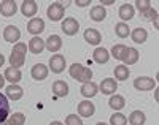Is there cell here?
I'll use <instances>...</instances> for the list:
<instances>
[{
	"mask_svg": "<svg viewBox=\"0 0 159 125\" xmlns=\"http://www.w3.org/2000/svg\"><path fill=\"white\" fill-rule=\"evenodd\" d=\"M134 87L137 90H153L156 89V81L148 76H140L134 81Z\"/></svg>",
	"mask_w": 159,
	"mask_h": 125,
	"instance_id": "3957f363",
	"label": "cell"
},
{
	"mask_svg": "<svg viewBox=\"0 0 159 125\" xmlns=\"http://www.w3.org/2000/svg\"><path fill=\"white\" fill-rule=\"evenodd\" d=\"M18 11V5L15 0H3L2 3H0V15L5 16V18H11L15 16Z\"/></svg>",
	"mask_w": 159,
	"mask_h": 125,
	"instance_id": "8992f818",
	"label": "cell"
},
{
	"mask_svg": "<svg viewBox=\"0 0 159 125\" xmlns=\"http://www.w3.org/2000/svg\"><path fill=\"white\" fill-rule=\"evenodd\" d=\"M3 38L8 43H16V41L21 38V32L16 25H7L3 30Z\"/></svg>",
	"mask_w": 159,
	"mask_h": 125,
	"instance_id": "7c38bea8",
	"label": "cell"
},
{
	"mask_svg": "<svg viewBox=\"0 0 159 125\" xmlns=\"http://www.w3.org/2000/svg\"><path fill=\"white\" fill-rule=\"evenodd\" d=\"M22 95H24V90H22V87L18 86V84H10V86L5 89V97H7L8 100H13V101L21 100Z\"/></svg>",
	"mask_w": 159,
	"mask_h": 125,
	"instance_id": "9c48e42d",
	"label": "cell"
},
{
	"mask_svg": "<svg viewBox=\"0 0 159 125\" xmlns=\"http://www.w3.org/2000/svg\"><path fill=\"white\" fill-rule=\"evenodd\" d=\"M113 75H115V79L116 81H126L129 78L130 71H129V68L126 65H118V67H115Z\"/></svg>",
	"mask_w": 159,
	"mask_h": 125,
	"instance_id": "f546056e",
	"label": "cell"
},
{
	"mask_svg": "<svg viewBox=\"0 0 159 125\" xmlns=\"http://www.w3.org/2000/svg\"><path fill=\"white\" fill-rule=\"evenodd\" d=\"M94 113H96V106H94L92 101H89V100L80 101V105H78V114L80 116L91 117V116H94Z\"/></svg>",
	"mask_w": 159,
	"mask_h": 125,
	"instance_id": "8fae6325",
	"label": "cell"
},
{
	"mask_svg": "<svg viewBox=\"0 0 159 125\" xmlns=\"http://www.w3.org/2000/svg\"><path fill=\"white\" fill-rule=\"evenodd\" d=\"M3 63H5V55H3V54H0V67H2Z\"/></svg>",
	"mask_w": 159,
	"mask_h": 125,
	"instance_id": "ab89813d",
	"label": "cell"
},
{
	"mask_svg": "<svg viewBox=\"0 0 159 125\" xmlns=\"http://www.w3.org/2000/svg\"><path fill=\"white\" fill-rule=\"evenodd\" d=\"M61 48H62V38L57 35H49L45 43V49H48L49 52H57Z\"/></svg>",
	"mask_w": 159,
	"mask_h": 125,
	"instance_id": "e0dca14e",
	"label": "cell"
},
{
	"mask_svg": "<svg viewBox=\"0 0 159 125\" xmlns=\"http://www.w3.org/2000/svg\"><path fill=\"white\" fill-rule=\"evenodd\" d=\"M126 49H127V46H124V45H115L113 49H111V55L118 60H123L124 54H126Z\"/></svg>",
	"mask_w": 159,
	"mask_h": 125,
	"instance_id": "1f68e13d",
	"label": "cell"
},
{
	"mask_svg": "<svg viewBox=\"0 0 159 125\" xmlns=\"http://www.w3.org/2000/svg\"><path fill=\"white\" fill-rule=\"evenodd\" d=\"M45 30V22H43V19H40V18H32L30 21H29V24H27V32L30 33V35H40Z\"/></svg>",
	"mask_w": 159,
	"mask_h": 125,
	"instance_id": "30bf717a",
	"label": "cell"
},
{
	"mask_svg": "<svg viewBox=\"0 0 159 125\" xmlns=\"http://www.w3.org/2000/svg\"><path fill=\"white\" fill-rule=\"evenodd\" d=\"M89 3H91V0H78L76 6H88Z\"/></svg>",
	"mask_w": 159,
	"mask_h": 125,
	"instance_id": "8d00e7d4",
	"label": "cell"
},
{
	"mask_svg": "<svg viewBox=\"0 0 159 125\" xmlns=\"http://www.w3.org/2000/svg\"><path fill=\"white\" fill-rule=\"evenodd\" d=\"M99 92V86L96 84V82H84V84L81 86V95L84 97V98H92V97H96Z\"/></svg>",
	"mask_w": 159,
	"mask_h": 125,
	"instance_id": "d6986e66",
	"label": "cell"
},
{
	"mask_svg": "<svg viewBox=\"0 0 159 125\" xmlns=\"http://www.w3.org/2000/svg\"><path fill=\"white\" fill-rule=\"evenodd\" d=\"M83 37H84V40H86V43H89V45H92V46L100 45V41H102V35H100V32L96 30V29H86Z\"/></svg>",
	"mask_w": 159,
	"mask_h": 125,
	"instance_id": "9a60e30c",
	"label": "cell"
},
{
	"mask_svg": "<svg viewBox=\"0 0 159 125\" xmlns=\"http://www.w3.org/2000/svg\"><path fill=\"white\" fill-rule=\"evenodd\" d=\"M37 10H38V6H37L35 0H25V2H22V5H21V13L25 18H34Z\"/></svg>",
	"mask_w": 159,
	"mask_h": 125,
	"instance_id": "ac0fdd59",
	"label": "cell"
},
{
	"mask_svg": "<svg viewBox=\"0 0 159 125\" xmlns=\"http://www.w3.org/2000/svg\"><path fill=\"white\" fill-rule=\"evenodd\" d=\"M3 86H5V78H3L2 75H0V89H2Z\"/></svg>",
	"mask_w": 159,
	"mask_h": 125,
	"instance_id": "f35d334b",
	"label": "cell"
},
{
	"mask_svg": "<svg viewBox=\"0 0 159 125\" xmlns=\"http://www.w3.org/2000/svg\"><path fill=\"white\" fill-rule=\"evenodd\" d=\"M3 75H5L3 76L5 81H8L10 84H16V82H19L22 79V73L19 71V68H15V67H8Z\"/></svg>",
	"mask_w": 159,
	"mask_h": 125,
	"instance_id": "5bb4252c",
	"label": "cell"
},
{
	"mask_svg": "<svg viewBox=\"0 0 159 125\" xmlns=\"http://www.w3.org/2000/svg\"><path fill=\"white\" fill-rule=\"evenodd\" d=\"M25 52H27V46L25 43H16L13 48V52L10 55V63L15 68H21L25 63Z\"/></svg>",
	"mask_w": 159,
	"mask_h": 125,
	"instance_id": "6da1fadb",
	"label": "cell"
},
{
	"mask_svg": "<svg viewBox=\"0 0 159 125\" xmlns=\"http://www.w3.org/2000/svg\"><path fill=\"white\" fill-rule=\"evenodd\" d=\"M92 59H94V62H97V63H107L108 59H110V52L105 48H96L94 54H92Z\"/></svg>",
	"mask_w": 159,
	"mask_h": 125,
	"instance_id": "7402d4cb",
	"label": "cell"
},
{
	"mask_svg": "<svg viewBox=\"0 0 159 125\" xmlns=\"http://www.w3.org/2000/svg\"><path fill=\"white\" fill-rule=\"evenodd\" d=\"M70 76L75 79V81H80V82H89L91 78H92V71H91V68H86L83 67L81 63H73L70 67Z\"/></svg>",
	"mask_w": 159,
	"mask_h": 125,
	"instance_id": "7a4b0ae2",
	"label": "cell"
},
{
	"mask_svg": "<svg viewBox=\"0 0 159 125\" xmlns=\"http://www.w3.org/2000/svg\"><path fill=\"white\" fill-rule=\"evenodd\" d=\"M52 93H54L56 98L67 97L69 95V84L65 81H54L52 82Z\"/></svg>",
	"mask_w": 159,
	"mask_h": 125,
	"instance_id": "2e32d148",
	"label": "cell"
},
{
	"mask_svg": "<svg viewBox=\"0 0 159 125\" xmlns=\"http://www.w3.org/2000/svg\"><path fill=\"white\" fill-rule=\"evenodd\" d=\"M127 120H129L130 125H143L147 122V116H145V113H142V111H134V113H130Z\"/></svg>",
	"mask_w": 159,
	"mask_h": 125,
	"instance_id": "f1b7e54d",
	"label": "cell"
},
{
	"mask_svg": "<svg viewBox=\"0 0 159 125\" xmlns=\"http://www.w3.org/2000/svg\"><path fill=\"white\" fill-rule=\"evenodd\" d=\"M30 75L35 81H43V79L48 78V67L45 63H37V65L32 67Z\"/></svg>",
	"mask_w": 159,
	"mask_h": 125,
	"instance_id": "4fadbf2b",
	"label": "cell"
},
{
	"mask_svg": "<svg viewBox=\"0 0 159 125\" xmlns=\"http://www.w3.org/2000/svg\"><path fill=\"white\" fill-rule=\"evenodd\" d=\"M64 68H65V57L61 54H56V55H52V57L49 59V70L52 73H62L64 71Z\"/></svg>",
	"mask_w": 159,
	"mask_h": 125,
	"instance_id": "277c9868",
	"label": "cell"
},
{
	"mask_svg": "<svg viewBox=\"0 0 159 125\" xmlns=\"http://www.w3.org/2000/svg\"><path fill=\"white\" fill-rule=\"evenodd\" d=\"M27 49H30V52H34V54L43 52V49H45V41L40 38V37H34V38L29 41Z\"/></svg>",
	"mask_w": 159,
	"mask_h": 125,
	"instance_id": "cb8c5ba5",
	"label": "cell"
},
{
	"mask_svg": "<svg viewBox=\"0 0 159 125\" xmlns=\"http://www.w3.org/2000/svg\"><path fill=\"white\" fill-rule=\"evenodd\" d=\"M24 123H25V116L22 113H13V116H10L0 125H24Z\"/></svg>",
	"mask_w": 159,
	"mask_h": 125,
	"instance_id": "83f0119b",
	"label": "cell"
},
{
	"mask_svg": "<svg viewBox=\"0 0 159 125\" xmlns=\"http://www.w3.org/2000/svg\"><path fill=\"white\" fill-rule=\"evenodd\" d=\"M137 60H139V51L134 49V48H127V49H126V54H124V57H123L121 62H124L126 67H127V65L135 63Z\"/></svg>",
	"mask_w": 159,
	"mask_h": 125,
	"instance_id": "4316f807",
	"label": "cell"
},
{
	"mask_svg": "<svg viewBox=\"0 0 159 125\" xmlns=\"http://www.w3.org/2000/svg\"><path fill=\"white\" fill-rule=\"evenodd\" d=\"M142 18H145V19H154V18H157V11L156 10H153V8H148L147 11H143L142 15H140Z\"/></svg>",
	"mask_w": 159,
	"mask_h": 125,
	"instance_id": "d590c367",
	"label": "cell"
},
{
	"mask_svg": "<svg viewBox=\"0 0 159 125\" xmlns=\"http://www.w3.org/2000/svg\"><path fill=\"white\" fill-rule=\"evenodd\" d=\"M8 117H10V103H8V98L3 93H0V123H3Z\"/></svg>",
	"mask_w": 159,
	"mask_h": 125,
	"instance_id": "44dd1931",
	"label": "cell"
},
{
	"mask_svg": "<svg viewBox=\"0 0 159 125\" xmlns=\"http://www.w3.org/2000/svg\"><path fill=\"white\" fill-rule=\"evenodd\" d=\"M64 8H62V5L59 3V2H54V3H51L49 6H48V11H46V15H48V18L51 19V21H61L62 18H64Z\"/></svg>",
	"mask_w": 159,
	"mask_h": 125,
	"instance_id": "52a82bcc",
	"label": "cell"
},
{
	"mask_svg": "<svg viewBox=\"0 0 159 125\" xmlns=\"http://www.w3.org/2000/svg\"><path fill=\"white\" fill-rule=\"evenodd\" d=\"M134 15H135V10L130 3H124V5L119 6V18L123 21H130L134 18Z\"/></svg>",
	"mask_w": 159,
	"mask_h": 125,
	"instance_id": "603a6c76",
	"label": "cell"
},
{
	"mask_svg": "<svg viewBox=\"0 0 159 125\" xmlns=\"http://www.w3.org/2000/svg\"><path fill=\"white\" fill-rule=\"evenodd\" d=\"M49 125H64V123H62V122H57V120H56V122H51Z\"/></svg>",
	"mask_w": 159,
	"mask_h": 125,
	"instance_id": "60d3db41",
	"label": "cell"
},
{
	"mask_svg": "<svg viewBox=\"0 0 159 125\" xmlns=\"http://www.w3.org/2000/svg\"><path fill=\"white\" fill-rule=\"evenodd\" d=\"M115 33L119 37V38H127L130 35V29L126 22H118L115 25Z\"/></svg>",
	"mask_w": 159,
	"mask_h": 125,
	"instance_id": "4dcf8cb0",
	"label": "cell"
},
{
	"mask_svg": "<svg viewBox=\"0 0 159 125\" xmlns=\"http://www.w3.org/2000/svg\"><path fill=\"white\" fill-rule=\"evenodd\" d=\"M78 29H80V22L75 18H65L64 19V22H62V32L65 35L73 37V35H76Z\"/></svg>",
	"mask_w": 159,
	"mask_h": 125,
	"instance_id": "5b68a950",
	"label": "cell"
},
{
	"mask_svg": "<svg viewBox=\"0 0 159 125\" xmlns=\"http://www.w3.org/2000/svg\"><path fill=\"white\" fill-rule=\"evenodd\" d=\"M108 105H110V108L115 109V111H121V109L126 106V100H124L123 95H116V93H115V95L110 97Z\"/></svg>",
	"mask_w": 159,
	"mask_h": 125,
	"instance_id": "d4e9b609",
	"label": "cell"
},
{
	"mask_svg": "<svg viewBox=\"0 0 159 125\" xmlns=\"http://www.w3.org/2000/svg\"><path fill=\"white\" fill-rule=\"evenodd\" d=\"M115 0H102V6H108V5H113Z\"/></svg>",
	"mask_w": 159,
	"mask_h": 125,
	"instance_id": "74e56055",
	"label": "cell"
},
{
	"mask_svg": "<svg viewBox=\"0 0 159 125\" xmlns=\"http://www.w3.org/2000/svg\"><path fill=\"white\" fill-rule=\"evenodd\" d=\"M65 125H83V122L76 114H69L65 117Z\"/></svg>",
	"mask_w": 159,
	"mask_h": 125,
	"instance_id": "e575fe53",
	"label": "cell"
},
{
	"mask_svg": "<svg viewBox=\"0 0 159 125\" xmlns=\"http://www.w3.org/2000/svg\"><path fill=\"white\" fill-rule=\"evenodd\" d=\"M96 125H108V123H105V122H97Z\"/></svg>",
	"mask_w": 159,
	"mask_h": 125,
	"instance_id": "b9f144b4",
	"label": "cell"
},
{
	"mask_svg": "<svg viewBox=\"0 0 159 125\" xmlns=\"http://www.w3.org/2000/svg\"><path fill=\"white\" fill-rule=\"evenodd\" d=\"M135 6H137V10L140 11V15H142L143 11H147L148 8H151V2H150V0H137Z\"/></svg>",
	"mask_w": 159,
	"mask_h": 125,
	"instance_id": "836d02e7",
	"label": "cell"
},
{
	"mask_svg": "<svg viewBox=\"0 0 159 125\" xmlns=\"http://www.w3.org/2000/svg\"><path fill=\"white\" fill-rule=\"evenodd\" d=\"M130 38H132V41L134 43H145L147 41V38H148V32L145 30V29H142V27H137L135 30H132L130 32Z\"/></svg>",
	"mask_w": 159,
	"mask_h": 125,
	"instance_id": "484cf974",
	"label": "cell"
},
{
	"mask_svg": "<svg viewBox=\"0 0 159 125\" xmlns=\"http://www.w3.org/2000/svg\"><path fill=\"white\" fill-rule=\"evenodd\" d=\"M116 89H118V82L115 78H105L99 86V90H102L103 95H113Z\"/></svg>",
	"mask_w": 159,
	"mask_h": 125,
	"instance_id": "ba28073f",
	"label": "cell"
},
{
	"mask_svg": "<svg viewBox=\"0 0 159 125\" xmlns=\"http://www.w3.org/2000/svg\"><path fill=\"white\" fill-rule=\"evenodd\" d=\"M127 123V117L121 113H115L110 117V125H126Z\"/></svg>",
	"mask_w": 159,
	"mask_h": 125,
	"instance_id": "d6a6232c",
	"label": "cell"
},
{
	"mask_svg": "<svg viewBox=\"0 0 159 125\" xmlns=\"http://www.w3.org/2000/svg\"><path fill=\"white\" fill-rule=\"evenodd\" d=\"M89 16H91V19L94 22H102L105 18H107V11H105V8L102 5H96V6L91 8Z\"/></svg>",
	"mask_w": 159,
	"mask_h": 125,
	"instance_id": "ffe728a7",
	"label": "cell"
}]
</instances>
